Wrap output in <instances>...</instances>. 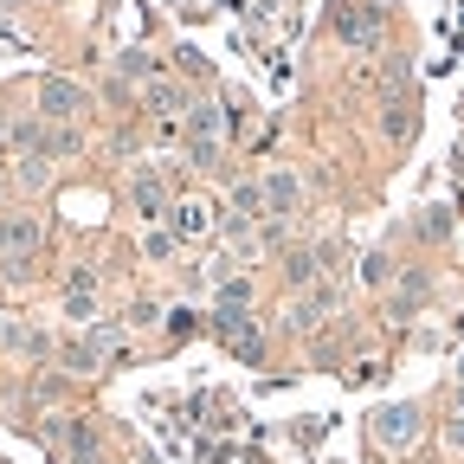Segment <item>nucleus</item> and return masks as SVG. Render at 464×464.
Instances as JSON below:
<instances>
[{
    "mask_svg": "<svg viewBox=\"0 0 464 464\" xmlns=\"http://www.w3.org/2000/svg\"><path fill=\"white\" fill-rule=\"evenodd\" d=\"M368 439H374L381 451H413V439H420V406H413V400L374 406V413H368Z\"/></svg>",
    "mask_w": 464,
    "mask_h": 464,
    "instance_id": "1",
    "label": "nucleus"
},
{
    "mask_svg": "<svg viewBox=\"0 0 464 464\" xmlns=\"http://www.w3.org/2000/svg\"><path fill=\"white\" fill-rule=\"evenodd\" d=\"M33 103H39V116H45V123H78V116L91 110V91H84L78 78H39Z\"/></svg>",
    "mask_w": 464,
    "mask_h": 464,
    "instance_id": "2",
    "label": "nucleus"
},
{
    "mask_svg": "<svg viewBox=\"0 0 464 464\" xmlns=\"http://www.w3.org/2000/svg\"><path fill=\"white\" fill-rule=\"evenodd\" d=\"M45 439L65 451L72 464H97L103 458V445H97V426L91 420H78V413H58V420H45Z\"/></svg>",
    "mask_w": 464,
    "mask_h": 464,
    "instance_id": "3",
    "label": "nucleus"
},
{
    "mask_svg": "<svg viewBox=\"0 0 464 464\" xmlns=\"http://www.w3.org/2000/svg\"><path fill=\"white\" fill-rule=\"evenodd\" d=\"M258 188H265V219H271V226H290V219L304 213V181H297L290 168H271Z\"/></svg>",
    "mask_w": 464,
    "mask_h": 464,
    "instance_id": "4",
    "label": "nucleus"
},
{
    "mask_svg": "<svg viewBox=\"0 0 464 464\" xmlns=\"http://www.w3.org/2000/svg\"><path fill=\"white\" fill-rule=\"evenodd\" d=\"M110 348H116L110 329H97V335H72V342H58V368H65V374H97Z\"/></svg>",
    "mask_w": 464,
    "mask_h": 464,
    "instance_id": "5",
    "label": "nucleus"
},
{
    "mask_svg": "<svg viewBox=\"0 0 464 464\" xmlns=\"http://www.w3.org/2000/svg\"><path fill=\"white\" fill-rule=\"evenodd\" d=\"M130 207L142 213V226H161V219H168L174 200H168V188H161L155 168H136V174H130Z\"/></svg>",
    "mask_w": 464,
    "mask_h": 464,
    "instance_id": "6",
    "label": "nucleus"
},
{
    "mask_svg": "<svg viewBox=\"0 0 464 464\" xmlns=\"http://www.w3.org/2000/svg\"><path fill=\"white\" fill-rule=\"evenodd\" d=\"M136 103H142L149 116H161V123H168V116H181L194 97H188V84H181V78H149V84L136 91Z\"/></svg>",
    "mask_w": 464,
    "mask_h": 464,
    "instance_id": "7",
    "label": "nucleus"
},
{
    "mask_svg": "<svg viewBox=\"0 0 464 464\" xmlns=\"http://www.w3.org/2000/svg\"><path fill=\"white\" fill-rule=\"evenodd\" d=\"M335 310V284H310L304 297H290V329L297 335H316V323Z\"/></svg>",
    "mask_w": 464,
    "mask_h": 464,
    "instance_id": "8",
    "label": "nucleus"
},
{
    "mask_svg": "<svg viewBox=\"0 0 464 464\" xmlns=\"http://www.w3.org/2000/svg\"><path fill=\"white\" fill-rule=\"evenodd\" d=\"M168 232H174L181 246H200L207 232H213V219H207L200 200H174V207H168Z\"/></svg>",
    "mask_w": 464,
    "mask_h": 464,
    "instance_id": "9",
    "label": "nucleus"
},
{
    "mask_svg": "<svg viewBox=\"0 0 464 464\" xmlns=\"http://www.w3.org/2000/svg\"><path fill=\"white\" fill-rule=\"evenodd\" d=\"M252 297H258V290H252V277H246V271H226V277L213 284V310H219V316L252 310Z\"/></svg>",
    "mask_w": 464,
    "mask_h": 464,
    "instance_id": "10",
    "label": "nucleus"
},
{
    "mask_svg": "<svg viewBox=\"0 0 464 464\" xmlns=\"http://www.w3.org/2000/svg\"><path fill=\"white\" fill-rule=\"evenodd\" d=\"M219 335H226V348H232V355H239V362H265V335L252 329V323H239V316H219Z\"/></svg>",
    "mask_w": 464,
    "mask_h": 464,
    "instance_id": "11",
    "label": "nucleus"
},
{
    "mask_svg": "<svg viewBox=\"0 0 464 464\" xmlns=\"http://www.w3.org/2000/svg\"><path fill=\"white\" fill-rule=\"evenodd\" d=\"M174 252H181V239H174L168 226H149V232H142V258H149V265H174Z\"/></svg>",
    "mask_w": 464,
    "mask_h": 464,
    "instance_id": "12",
    "label": "nucleus"
},
{
    "mask_svg": "<svg viewBox=\"0 0 464 464\" xmlns=\"http://www.w3.org/2000/svg\"><path fill=\"white\" fill-rule=\"evenodd\" d=\"M45 155H52V161L84 155V130H72V123H52V130H45Z\"/></svg>",
    "mask_w": 464,
    "mask_h": 464,
    "instance_id": "13",
    "label": "nucleus"
},
{
    "mask_svg": "<svg viewBox=\"0 0 464 464\" xmlns=\"http://www.w3.org/2000/svg\"><path fill=\"white\" fill-rule=\"evenodd\" d=\"M14 181L33 194V188H45L52 181V155H14Z\"/></svg>",
    "mask_w": 464,
    "mask_h": 464,
    "instance_id": "14",
    "label": "nucleus"
},
{
    "mask_svg": "<svg viewBox=\"0 0 464 464\" xmlns=\"http://www.w3.org/2000/svg\"><path fill=\"white\" fill-rule=\"evenodd\" d=\"M219 155H226V136H188V161H194L200 174H213Z\"/></svg>",
    "mask_w": 464,
    "mask_h": 464,
    "instance_id": "15",
    "label": "nucleus"
},
{
    "mask_svg": "<svg viewBox=\"0 0 464 464\" xmlns=\"http://www.w3.org/2000/svg\"><path fill=\"white\" fill-rule=\"evenodd\" d=\"M426 290H432V284H426V271H413V277L393 290V310H400V316H406V310H420V304H426Z\"/></svg>",
    "mask_w": 464,
    "mask_h": 464,
    "instance_id": "16",
    "label": "nucleus"
},
{
    "mask_svg": "<svg viewBox=\"0 0 464 464\" xmlns=\"http://www.w3.org/2000/svg\"><path fill=\"white\" fill-rule=\"evenodd\" d=\"M65 316L72 323H91L97 316V290H65Z\"/></svg>",
    "mask_w": 464,
    "mask_h": 464,
    "instance_id": "17",
    "label": "nucleus"
},
{
    "mask_svg": "<svg viewBox=\"0 0 464 464\" xmlns=\"http://www.w3.org/2000/svg\"><path fill=\"white\" fill-rule=\"evenodd\" d=\"M362 277H368V284L381 290V284L393 277V265H387V252H374V258H362Z\"/></svg>",
    "mask_w": 464,
    "mask_h": 464,
    "instance_id": "18",
    "label": "nucleus"
},
{
    "mask_svg": "<svg viewBox=\"0 0 464 464\" xmlns=\"http://www.w3.org/2000/svg\"><path fill=\"white\" fill-rule=\"evenodd\" d=\"M439 439H445V451H458V458H464V413H451V420L439 426Z\"/></svg>",
    "mask_w": 464,
    "mask_h": 464,
    "instance_id": "19",
    "label": "nucleus"
},
{
    "mask_svg": "<svg viewBox=\"0 0 464 464\" xmlns=\"http://www.w3.org/2000/svg\"><path fill=\"white\" fill-rule=\"evenodd\" d=\"M65 290H97V271H91V265H72V271H65Z\"/></svg>",
    "mask_w": 464,
    "mask_h": 464,
    "instance_id": "20",
    "label": "nucleus"
},
{
    "mask_svg": "<svg viewBox=\"0 0 464 464\" xmlns=\"http://www.w3.org/2000/svg\"><path fill=\"white\" fill-rule=\"evenodd\" d=\"M0 219H7V213H0Z\"/></svg>",
    "mask_w": 464,
    "mask_h": 464,
    "instance_id": "21",
    "label": "nucleus"
}]
</instances>
